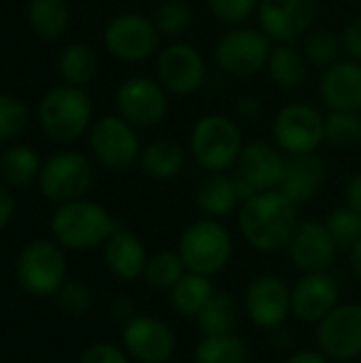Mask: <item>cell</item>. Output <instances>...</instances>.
I'll return each instance as SVG.
<instances>
[{"mask_svg":"<svg viewBox=\"0 0 361 363\" xmlns=\"http://www.w3.org/2000/svg\"><path fill=\"white\" fill-rule=\"evenodd\" d=\"M298 223V206L279 189L251 196L238 211L240 234L260 253L287 249Z\"/></svg>","mask_w":361,"mask_h":363,"instance_id":"cell-1","label":"cell"},{"mask_svg":"<svg viewBox=\"0 0 361 363\" xmlns=\"http://www.w3.org/2000/svg\"><path fill=\"white\" fill-rule=\"evenodd\" d=\"M119 228L115 217L98 202L79 198L57 204L51 217V234L55 242L70 251H91L102 247Z\"/></svg>","mask_w":361,"mask_h":363,"instance_id":"cell-2","label":"cell"},{"mask_svg":"<svg viewBox=\"0 0 361 363\" xmlns=\"http://www.w3.org/2000/svg\"><path fill=\"white\" fill-rule=\"evenodd\" d=\"M243 147L240 125L223 113L202 115L189 134V153L206 172H226L232 168Z\"/></svg>","mask_w":361,"mask_h":363,"instance_id":"cell-3","label":"cell"},{"mask_svg":"<svg viewBox=\"0 0 361 363\" xmlns=\"http://www.w3.org/2000/svg\"><path fill=\"white\" fill-rule=\"evenodd\" d=\"M91 98L83 87H51L38 102V123L55 143H74L91 128Z\"/></svg>","mask_w":361,"mask_h":363,"instance_id":"cell-4","label":"cell"},{"mask_svg":"<svg viewBox=\"0 0 361 363\" xmlns=\"http://www.w3.org/2000/svg\"><path fill=\"white\" fill-rule=\"evenodd\" d=\"M177 251L187 272L213 279L228 268L234 253V240L219 219L202 217L183 230Z\"/></svg>","mask_w":361,"mask_h":363,"instance_id":"cell-5","label":"cell"},{"mask_svg":"<svg viewBox=\"0 0 361 363\" xmlns=\"http://www.w3.org/2000/svg\"><path fill=\"white\" fill-rule=\"evenodd\" d=\"M66 255L57 242L38 238L21 247L15 259V277L19 287L34 298H49L68 281Z\"/></svg>","mask_w":361,"mask_h":363,"instance_id":"cell-6","label":"cell"},{"mask_svg":"<svg viewBox=\"0 0 361 363\" xmlns=\"http://www.w3.org/2000/svg\"><path fill=\"white\" fill-rule=\"evenodd\" d=\"M274 43L260 30L236 26L230 28L215 45V64L234 79H249L266 70Z\"/></svg>","mask_w":361,"mask_h":363,"instance_id":"cell-7","label":"cell"},{"mask_svg":"<svg viewBox=\"0 0 361 363\" xmlns=\"http://www.w3.org/2000/svg\"><path fill=\"white\" fill-rule=\"evenodd\" d=\"M272 143L285 155L317 153L326 143V117L311 104L291 102L272 121Z\"/></svg>","mask_w":361,"mask_h":363,"instance_id":"cell-8","label":"cell"},{"mask_svg":"<svg viewBox=\"0 0 361 363\" xmlns=\"http://www.w3.org/2000/svg\"><path fill=\"white\" fill-rule=\"evenodd\" d=\"M94 183L91 162L77 151H62L51 155L38 174L40 194L55 204H66L85 198Z\"/></svg>","mask_w":361,"mask_h":363,"instance_id":"cell-9","label":"cell"},{"mask_svg":"<svg viewBox=\"0 0 361 363\" xmlns=\"http://www.w3.org/2000/svg\"><path fill=\"white\" fill-rule=\"evenodd\" d=\"M285 153L268 140H251L245 143L236 164L234 177L243 196V202L255 194L279 189L283 168H285Z\"/></svg>","mask_w":361,"mask_h":363,"instance_id":"cell-10","label":"cell"},{"mask_svg":"<svg viewBox=\"0 0 361 363\" xmlns=\"http://www.w3.org/2000/svg\"><path fill=\"white\" fill-rule=\"evenodd\" d=\"M106 51L121 62H145L160 45V32L151 17L140 13L115 15L102 32Z\"/></svg>","mask_w":361,"mask_h":363,"instance_id":"cell-11","label":"cell"},{"mask_svg":"<svg viewBox=\"0 0 361 363\" xmlns=\"http://www.w3.org/2000/svg\"><path fill=\"white\" fill-rule=\"evenodd\" d=\"M115 106L134 128H155L168 115V91L157 79L136 74L117 87Z\"/></svg>","mask_w":361,"mask_h":363,"instance_id":"cell-12","label":"cell"},{"mask_svg":"<svg viewBox=\"0 0 361 363\" xmlns=\"http://www.w3.org/2000/svg\"><path fill=\"white\" fill-rule=\"evenodd\" d=\"M89 149L94 157L111 170H126L140 157V138L136 128L119 115H106L89 128Z\"/></svg>","mask_w":361,"mask_h":363,"instance_id":"cell-13","label":"cell"},{"mask_svg":"<svg viewBox=\"0 0 361 363\" xmlns=\"http://www.w3.org/2000/svg\"><path fill=\"white\" fill-rule=\"evenodd\" d=\"M315 342L330 362H353L361 357V304H338L317 323Z\"/></svg>","mask_w":361,"mask_h":363,"instance_id":"cell-14","label":"cell"},{"mask_svg":"<svg viewBox=\"0 0 361 363\" xmlns=\"http://www.w3.org/2000/svg\"><path fill=\"white\" fill-rule=\"evenodd\" d=\"M155 74L168 94L189 96L204 87L206 62H204V55L194 45L177 40V43L166 45L157 53Z\"/></svg>","mask_w":361,"mask_h":363,"instance_id":"cell-15","label":"cell"},{"mask_svg":"<svg viewBox=\"0 0 361 363\" xmlns=\"http://www.w3.org/2000/svg\"><path fill=\"white\" fill-rule=\"evenodd\" d=\"M243 308L255 328L279 330L291 317V287L277 274H260L247 285Z\"/></svg>","mask_w":361,"mask_h":363,"instance_id":"cell-16","label":"cell"},{"mask_svg":"<svg viewBox=\"0 0 361 363\" xmlns=\"http://www.w3.org/2000/svg\"><path fill=\"white\" fill-rule=\"evenodd\" d=\"M121 347L132 362L168 363L177 353V334L157 317L136 315L123 325Z\"/></svg>","mask_w":361,"mask_h":363,"instance_id":"cell-17","label":"cell"},{"mask_svg":"<svg viewBox=\"0 0 361 363\" xmlns=\"http://www.w3.org/2000/svg\"><path fill=\"white\" fill-rule=\"evenodd\" d=\"M319 13V0H260V30L272 43H294L311 30Z\"/></svg>","mask_w":361,"mask_h":363,"instance_id":"cell-18","label":"cell"},{"mask_svg":"<svg viewBox=\"0 0 361 363\" xmlns=\"http://www.w3.org/2000/svg\"><path fill=\"white\" fill-rule=\"evenodd\" d=\"M338 251L340 249L332 238L326 221L315 219L300 221L287 245V253L302 274L330 272L336 264Z\"/></svg>","mask_w":361,"mask_h":363,"instance_id":"cell-19","label":"cell"},{"mask_svg":"<svg viewBox=\"0 0 361 363\" xmlns=\"http://www.w3.org/2000/svg\"><path fill=\"white\" fill-rule=\"evenodd\" d=\"M340 304V285L330 272L302 274L291 287V317L317 325Z\"/></svg>","mask_w":361,"mask_h":363,"instance_id":"cell-20","label":"cell"},{"mask_svg":"<svg viewBox=\"0 0 361 363\" xmlns=\"http://www.w3.org/2000/svg\"><path fill=\"white\" fill-rule=\"evenodd\" d=\"M319 98L328 111L361 113V62L340 57L323 68L319 79Z\"/></svg>","mask_w":361,"mask_h":363,"instance_id":"cell-21","label":"cell"},{"mask_svg":"<svg viewBox=\"0 0 361 363\" xmlns=\"http://www.w3.org/2000/svg\"><path fill=\"white\" fill-rule=\"evenodd\" d=\"M102 257H104L106 270L115 279L126 281V283L143 279V272L149 259L145 242L134 232L121 225L102 245Z\"/></svg>","mask_w":361,"mask_h":363,"instance_id":"cell-22","label":"cell"},{"mask_svg":"<svg viewBox=\"0 0 361 363\" xmlns=\"http://www.w3.org/2000/svg\"><path fill=\"white\" fill-rule=\"evenodd\" d=\"M326 177H328V166L317 153L287 155L279 191L298 206L302 202H309L313 196H317V191L326 183Z\"/></svg>","mask_w":361,"mask_h":363,"instance_id":"cell-23","label":"cell"},{"mask_svg":"<svg viewBox=\"0 0 361 363\" xmlns=\"http://www.w3.org/2000/svg\"><path fill=\"white\" fill-rule=\"evenodd\" d=\"M196 204L204 217L223 219L243 204V196L234 174L209 172L196 189Z\"/></svg>","mask_w":361,"mask_h":363,"instance_id":"cell-24","label":"cell"},{"mask_svg":"<svg viewBox=\"0 0 361 363\" xmlns=\"http://www.w3.org/2000/svg\"><path fill=\"white\" fill-rule=\"evenodd\" d=\"M266 74L279 89H300L309 79V60L304 51L294 47V43H274Z\"/></svg>","mask_w":361,"mask_h":363,"instance_id":"cell-25","label":"cell"},{"mask_svg":"<svg viewBox=\"0 0 361 363\" xmlns=\"http://www.w3.org/2000/svg\"><path fill=\"white\" fill-rule=\"evenodd\" d=\"M194 321L202 338L236 334L240 321V304L230 291L217 289Z\"/></svg>","mask_w":361,"mask_h":363,"instance_id":"cell-26","label":"cell"},{"mask_svg":"<svg viewBox=\"0 0 361 363\" xmlns=\"http://www.w3.org/2000/svg\"><path fill=\"white\" fill-rule=\"evenodd\" d=\"M187 162V151L177 143L168 138H157L143 147L138 166L145 177L153 181H168L181 174Z\"/></svg>","mask_w":361,"mask_h":363,"instance_id":"cell-27","label":"cell"},{"mask_svg":"<svg viewBox=\"0 0 361 363\" xmlns=\"http://www.w3.org/2000/svg\"><path fill=\"white\" fill-rule=\"evenodd\" d=\"M215 291L217 289L211 277L185 272L183 279L168 291V302L179 317L196 319V315L204 308Z\"/></svg>","mask_w":361,"mask_h":363,"instance_id":"cell-28","label":"cell"},{"mask_svg":"<svg viewBox=\"0 0 361 363\" xmlns=\"http://www.w3.org/2000/svg\"><path fill=\"white\" fill-rule=\"evenodd\" d=\"M40 160L28 145H13L0 153V179L9 187H26L40 174Z\"/></svg>","mask_w":361,"mask_h":363,"instance_id":"cell-29","label":"cell"},{"mask_svg":"<svg viewBox=\"0 0 361 363\" xmlns=\"http://www.w3.org/2000/svg\"><path fill=\"white\" fill-rule=\"evenodd\" d=\"M57 70H60L64 83L83 87L98 72V55L89 45L72 43V45L64 47V51L60 53Z\"/></svg>","mask_w":361,"mask_h":363,"instance_id":"cell-30","label":"cell"},{"mask_svg":"<svg viewBox=\"0 0 361 363\" xmlns=\"http://www.w3.org/2000/svg\"><path fill=\"white\" fill-rule=\"evenodd\" d=\"M70 21L66 0H30L28 23L40 38H57Z\"/></svg>","mask_w":361,"mask_h":363,"instance_id":"cell-31","label":"cell"},{"mask_svg":"<svg viewBox=\"0 0 361 363\" xmlns=\"http://www.w3.org/2000/svg\"><path fill=\"white\" fill-rule=\"evenodd\" d=\"M187 272L179 251H157L153 255H149L145 272H143V281L147 283L149 289L155 291H170Z\"/></svg>","mask_w":361,"mask_h":363,"instance_id":"cell-32","label":"cell"},{"mask_svg":"<svg viewBox=\"0 0 361 363\" xmlns=\"http://www.w3.org/2000/svg\"><path fill=\"white\" fill-rule=\"evenodd\" d=\"M194 363H249V347L236 334L200 338Z\"/></svg>","mask_w":361,"mask_h":363,"instance_id":"cell-33","label":"cell"},{"mask_svg":"<svg viewBox=\"0 0 361 363\" xmlns=\"http://www.w3.org/2000/svg\"><path fill=\"white\" fill-rule=\"evenodd\" d=\"M326 143L334 149H353L361 143V113L330 111L326 115Z\"/></svg>","mask_w":361,"mask_h":363,"instance_id":"cell-34","label":"cell"},{"mask_svg":"<svg viewBox=\"0 0 361 363\" xmlns=\"http://www.w3.org/2000/svg\"><path fill=\"white\" fill-rule=\"evenodd\" d=\"M160 36L177 38L185 34L194 23V9L185 0H166L151 15Z\"/></svg>","mask_w":361,"mask_h":363,"instance_id":"cell-35","label":"cell"},{"mask_svg":"<svg viewBox=\"0 0 361 363\" xmlns=\"http://www.w3.org/2000/svg\"><path fill=\"white\" fill-rule=\"evenodd\" d=\"M302 51H304L309 64L319 66V68H328V66H332L334 62L340 60L343 40H340V36L336 32L326 30V28H317V30H311L304 36Z\"/></svg>","mask_w":361,"mask_h":363,"instance_id":"cell-36","label":"cell"},{"mask_svg":"<svg viewBox=\"0 0 361 363\" xmlns=\"http://www.w3.org/2000/svg\"><path fill=\"white\" fill-rule=\"evenodd\" d=\"M326 225H328L332 238L336 240L338 249H343V251H349L361 238V213L347 204L336 206L328 215Z\"/></svg>","mask_w":361,"mask_h":363,"instance_id":"cell-37","label":"cell"},{"mask_svg":"<svg viewBox=\"0 0 361 363\" xmlns=\"http://www.w3.org/2000/svg\"><path fill=\"white\" fill-rule=\"evenodd\" d=\"M26 104L9 94H0V140H13L28 128Z\"/></svg>","mask_w":361,"mask_h":363,"instance_id":"cell-38","label":"cell"},{"mask_svg":"<svg viewBox=\"0 0 361 363\" xmlns=\"http://www.w3.org/2000/svg\"><path fill=\"white\" fill-rule=\"evenodd\" d=\"M206 2L211 15L230 28L249 21L257 13V4H260V0H206Z\"/></svg>","mask_w":361,"mask_h":363,"instance_id":"cell-39","label":"cell"},{"mask_svg":"<svg viewBox=\"0 0 361 363\" xmlns=\"http://www.w3.org/2000/svg\"><path fill=\"white\" fill-rule=\"evenodd\" d=\"M60 311L68 317H83L91 308V291L81 281H66L55 294Z\"/></svg>","mask_w":361,"mask_h":363,"instance_id":"cell-40","label":"cell"},{"mask_svg":"<svg viewBox=\"0 0 361 363\" xmlns=\"http://www.w3.org/2000/svg\"><path fill=\"white\" fill-rule=\"evenodd\" d=\"M79 363H132V359L123 347L113 342H94L81 353Z\"/></svg>","mask_w":361,"mask_h":363,"instance_id":"cell-41","label":"cell"},{"mask_svg":"<svg viewBox=\"0 0 361 363\" xmlns=\"http://www.w3.org/2000/svg\"><path fill=\"white\" fill-rule=\"evenodd\" d=\"M340 40H343V51L347 53V57L361 62V15L353 17L345 26Z\"/></svg>","mask_w":361,"mask_h":363,"instance_id":"cell-42","label":"cell"},{"mask_svg":"<svg viewBox=\"0 0 361 363\" xmlns=\"http://www.w3.org/2000/svg\"><path fill=\"white\" fill-rule=\"evenodd\" d=\"M109 315H111V319H113L115 323L126 325V323H130L138 313H136V304H134L128 296H117V298L111 302V306H109Z\"/></svg>","mask_w":361,"mask_h":363,"instance_id":"cell-43","label":"cell"},{"mask_svg":"<svg viewBox=\"0 0 361 363\" xmlns=\"http://www.w3.org/2000/svg\"><path fill=\"white\" fill-rule=\"evenodd\" d=\"M13 215H15V198L9 185L0 183V232L11 223Z\"/></svg>","mask_w":361,"mask_h":363,"instance_id":"cell-44","label":"cell"},{"mask_svg":"<svg viewBox=\"0 0 361 363\" xmlns=\"http://www.w3.org/2000/svg\"><path fill=\"white\" fill-rule=\"evenodd\" d=\"M345 204L361 213V172L353 174L345 187Z\"/></svg>","mask_w":361,"mask_h":363,"instance_id":"cell-45","label":"cell"},{"mask_svg":"<svg viewBox=\"0 0 361 363\" xmlns=\"http://www.w3.org/2000/svg\"><path fill=\"white\" fill-rule=\"evenodd\" d=\"M236 111L245 119H255L262 113V102L253 96H243L236 100Z\"/></svg>","mask_w":361,"mask_h":363,"instance_id":"cell-46","label":"cell"},{"mask_svg":"<svg viewBox=\"0 0 361 363\" xmlns=\"http://www.w3.org/2000/svg\"><path fill=\"white\" fill-rule=\"evenodd\" d=\"M285 363H332L319 349L317 351H296V353H291Z\"/></svg>","mask_w":361,"mask_h":363,"instance_id":"cell-47","label":"cell"},{"mask_svg":"<svg viewBox=\"0 0 361 363\" xmlns=\"http://www.w3.org/2000/svg\"><path fill=\"white\" fill-rule=\"evenodd\" d=\"M349 253V268H351V274L355 281L361 283V238L347 251Z\"/></svg>","mask_w":361,"mask_h":363,"instance_id":"cell-48","label":"cell"},{"mask_svg":"<svg viewBox=\"0 0 361 363\" xmlns=\"http://www.w3.org/2000/svg\"><path fill=\"white\" fill-rule=\"evenodd\" d=\"M185 2H189V0H185Z\"/></svg>","mask_w":361,"mask_h":363,"instance_id":"cell-49","label":"cell"}]
</instances>
